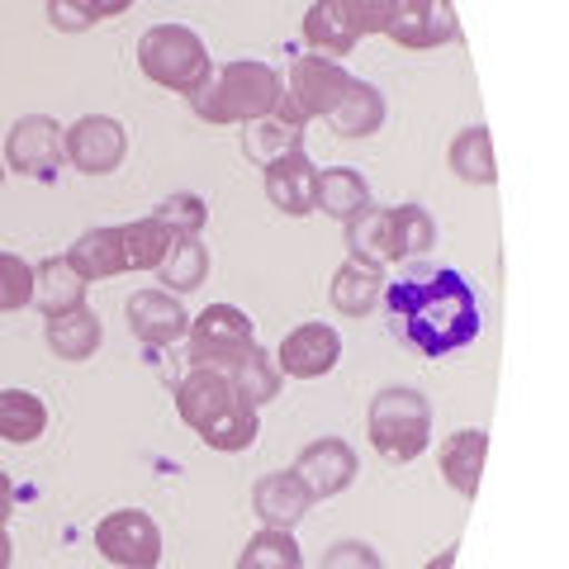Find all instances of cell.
Here are the masks:
<instances>
[{"mask_svg":"<svg viewBox=\"0 0 569 569\" xmlns=\"http://www.w3.org/2000/svg\"><path fill=\"white\" fill-rule=\"evenodd\" d=\"M305 43H309V52H318V58L342 62V58H351V48L361 43V33L351 29L342 0H313L305 10Z\"/></svg>","mask_w":569,"mask_h":569,"instance_id":"cell-22","label":"cell"},{"mask_svg":"<svg viewBox=\"0 0 569 569\" xmlns=\"http://www.w3.org/2000/svg\"><path fill=\"white\" fill-rule=\"evenodd\" d=\"M380 305L389 332L422 356H451L479 337V299L475 284L456 266H418L399 280H385Z\"/></svg>","mask_w":569,"mask_h":569,"instance_id":"cell-1","label":"cell"},{"mask_svg":"<svg viewBox=\"0 0 569 569\" xmlns=\"http://www.w3.org/2000/svg\"><path fill=\"white\" fill-rule=\"evenodd\" d=\"M337 361H342V332L332 323H318V318L290 328L276 347L280 380H323L337 370Z\"/></svg>","mask_w":569,"mask_h":569,"instance_id":"cell-9","label":"cell"},{"mask_svg":"<svg viewBox=\"0 0 569 569\" xmlns=\"http://www.w3.org/2000/svg\"><path fill=\"white\" fill-rule=\"evenodd\" d=\"M399 242H403V261H413L427 247H437V223L422 204H399Z\"/></svg>","mask_w":569,"mask_h":569,"instance_id":"cell-36","label":"cell"},{"mask_svg":"<svg viewBox=\"0 0 569 569\" xmlns=\"http://www.w3.org/2000/svg\"><path fill=\"white\" fill-rule=\"evenodd\" d=\"M0 186H6V162H0Z\"/></svg>","mask_w":569,"mask_h":569,"instance_id":"cell-44","label":"cell"},{"mask_svg":"<svg viewBox=\"0 0 569 569\" xmlns=\"http://www.w3.org/2000/svg\"><path fill=\"white\" fill-rule=\"evenodd\" d=\"M14 503H20V493H14V479L0 470V527H6L14 518Z\"/></svg>","mask_w":569,"mask_h":569,"instance_id":"cell-40","label":"cell"},{"mask_svg":"<svg viewBox=\"0 0 569 569\" xmlns=\"http://www.w3.org/2000/svg\"><path fill=\"white\" fill-rule=\"evenodd\" d=\"M261 437V413L247 399H238L228 413L209 427V432H200V441L209 451H223V456H238V451H252Z\"/></svg>","mask_w":569,"mask_h":569,"instance_id":"cell-32","label":"cell"},{"mask_svg":"<svg viewBox=\"0 0 569 569\" xmlns=\"http://www.w3.org/2000/svg\"><path fill=\"white\" fill-rule=\"evenodd\" d=\"M186 337H190V361H200V356H209V351L257 342V323L238 305H209V309H200L190 318Z\"/></svg>","mask_w":569,"mask_h":569,"instance_id":"cell-19","label":"cell"},{"mask_svg":"<svg viewBox=\"0 0 569 569\" xmlns=\"http://www.w3.org/2000/svg\"><path fill=\"white\" fill-rule=\"evenodd\" d=\"M71 266L86 280H114L123 276V247H119V223L114 228H86V233L71 242Z\"/></svg>","mask_w":569,"mask_h":569,"instance_id":"cell-28","label":"cell"},{"mask_svg":"<svg viewBox=\"0 0 569 569\" xmlns=\"http://www.w3.org/2000/svg\"><path fill=\"white\" fill-rule=\"evenodd\" d=\"M485 456H489V432L485 427H460L441 441L437 451V466H441V479L460 493V498H475L479 493V475H485Z\"/></svg>","mask_w":569,"mask_h":569,"instance_id":"cell-18","label":"cell"},{"mask_svg":"<svg viewBox=\"0 0 569 569\" xmlns=\"http://www.w3.org/2000/svg\"><path fill=\"white\" fill-rule=\"evenodd\" d=\"M204 276H209V247H204V238H176L167 261L157 266V284H167L171 295L200 290Z\"/></svg>","mask_w":569,"mask_h":569,"instance_id":"cell-30","label":"cell"},{"mask_svg":"<svg viewBox=\"0 0 569 569\" xmlns=\"http://www.w3.org/2000/svg\"><path fill=\"white\" fill-rule=\"evenodd\" d=\"M96 550L119 569L162 565V527L148 508H114L96 522Z\"/></svg>","mask_w":569,"mask_h":569,"instance_id":"cell-6","label":"cell"},{"mask_svg":"<svg viewBox=\"0 0 569 569\" xmlns=\"http://www.w3.org/2000/svg\"><path fill=\"white\" fill-rule=\"evenodd\" d=\"M361 209H370V181L356 167H328L318 171V200L313 213H328L337 223H351Z\"/></svg>","mask_w":569,"mask_h":569,"instance_id":"cell-24","label":"cell"},{"mask_svg":"<svg viewBox=\"0 0 569 569\" xmlns=\"http://www.w3.org/2000/svg\"><path fill=\"white\" fill-rule=\"evenodd\" d=\"M342 10H347V20L361 39L385 33V24H389V0H342Z\"/></svg>","mask_w":569,"mask_h":569,"instance_id":"cell-39","label":"cell"},{"mask_svg":"<svg viewBox=\"0 0 569 569\" xmlns=\"http://www.w3.org/2000/svg\"><path fill=\"white\" fill-rule=\"evenodd\" d=\"M186 100H190L194 119L213 123V129H223V123H252V119H266L276 110L280 71L261 58H238V62L213 67L209 81L194 86Z\"/></svg>","mask_w":569,"mask_h":569,"instance_id":"cell-2","label":"cell"},{"mask_svg":"<svg viewBox=\"0 0 569 569\" xmlns=\"http://www.w3.org/2000/svg\"><path fill=\"white\" fill-rule=\"evenodd\" d=\"M138 71L152 86L171 91V96H190L194 86L209 81L213 58H209V48H204V39L194 29H186V24H152L138 39Z\"/></svg>","mask_w":569,"mask_h":569,"instance_id":"cell-4","label":"cell"},{"mask_svg":"<svg viewBox=\"0 0 569 569\" xmlns=\"http://www.w3.org/2000/svg\"><path fill=\"white\" fill-rule=\"evenodd\" d=\"M33 305V266L14 252H0V313Z\"/></svg>","mask_w":569,"mask_h":569,"instance_id":"cell-35","label":"cell"},{"mask_svg":"<svg viewBox=\"0 0 569 569\" xmlns=\"http://www.w3.org/2000/svg\"><path fill=\"white\" fill-rule=\"evenodd\" d=\"M328 119H332V129L342 133V138H370V133H380L385 129V96H380V86L351 77L347 96L337 100V110Z\"/></svg>","mask_w":569,"mask_h":569,"instance_id":"cell-25","label":"cell"},{"mask_svg":"<svg viewBox=\"0 0 569 569\" xmlns=\"http://www.w3.org/2000/svg\"><path fill=\"white\" fill-rule=\"evenodd\" d=\"M14 565V541H10V531L0 527V569H10Z\"/></svg>","mask_w":569,"mask_h":569,"instance_id":"cell-42","label":"cell"},{"mask_svg":"<svg viewBox=\"0 0 569 569\" xmlns=\"http://www.w3.org/2000/svg\"><path fill=\"white\" fill-rule=\"evenodd\" d=\"M48 432V403L33 389H0V441L33 447Z\"/></svg>","mask_w":569,"mask_h":569,"instance_id":"cell-26","label":"cell"},{"mask_svg":"<svg viewBox=\"0 0 569 569\" xmlns=\"http://www.w3.org/2000/svg\"><path fill=\"white\" fill-rule=\"evenodd\" d=\"M86 280L71 257H43L33 266V305L43 309V318L52 313H67V309H81L86 305Z\"/></svg>","mask_w":569,"mask_h":569,"instance_id":"cell-21","label":"cell"},{"mask_svg":"<svg viewBox=\"0 0 569 569\" xmlns=\"http://www.w3.org/2000/svg\"><path fill=\"white\" fill-rule=\"evenodd\" d=\"M238 399H242L238 389L209 366H190V376L176 385V413H181V422L190 427L194 437L209 432V427L219 422Z\"/></svg>","mask_w":569,"mask_h":569,"instance_id":"cell-14","label":"cell"},{"mask_svg":"<svg viewBox=\"0 0 569 569\" xmlns=\"http://www.w3.org/2000/svg\"><path fill=\"white\" fill-rule=\"evenodd\" d=\"M290 470L305 479V489L313 493V503H318V498H337V493H347L356 485V451H351V441H342V437H318L295 456Z\"/></svg>","mask_w":569,"mask_h":569,"instance_id":"cell-12","label":"cell"},{"mask_svg":"<svg viewBox=\"0 0 569 569\" xmlns=\"http://www.w3.org/2000/svg\"><path fill=\"white\" fill-rule=\"evenodd\" d=\"M123 318H129V332L142 347H171L190 332V313L181 305V295L171 290H138L123 305Z\"/></svg>","mask_w":569,"mask_h":569,"instance_id":"cell-13","label":"cell"},{"mask_svg":"<svg viewBox=\"0 0 569 569\" xmlns=\"http://www.w3.org/2000/svg\"><path fill=\"white\" fill-rule=\"evenodd\" d=\"M309 508H313V493L305 489V479L295 470H271L252 485V512L261 518V527L295 531L309 518Z\"/></svg>","mask_w":569,"mask_h":569,"instance_id":"cell-17","label":"cell"},{"mask_svg":"<svg viewBox=\"0 0 569 569\" xmlns=\"http://www.w3.org/2000/svg\"><path fill=\"white\" fill-rule=\"evenodd\" d=\"M62 157L81 176H110L129 157V133L110 114H81L77 123L62 129Z\"/></svg>","mask_w":569,"mask_h":569,"instance_id":"cell-7","label":"cell"},{"mask_svg":"<svg viewBox=\"0 0 569 569\" xmlns=\"http://www.w3.org/2000/svg\"><path fill=\"white\" fill-rule=\"evenodd\" d=\"M10 171L29 176V181H52L58 167L67 162L62 157V123L48 114H24L10 123L6 133V157H0Z\"/></svg>","mask_w":569,"mask_h":569,"instance_id":"cell-8","label":"cell"},{"mask_svg":"<svg viewBox=\"0 0 569 569\" xmlns=\"http://www.w3.org/2000/svg\"><path fill=\"white\" fill-rule=\"evenodd\" d=\"M43 342L58 361H91L104 342V328H100V313L96 309H67V313H52L43 318Z\"/></svg>","mask_w":569,"mask_h":569,"instance_id":"cell-20","label":"cell"},{"mask_svg":"<svg viewBox=\"0 0 569 569\" xmlns=\"http://www.w3.org/2000/svg\"><path fill=\"white\" fill-rule=\"evenodd\" d=\"M190 366H209V370H219V376L238 389V395L261 408V403H271L280 395V370H276V356L266 351L261 342H242V347H223V351H209L200 356V361H190Z\"/></svg>","mask_w":569,"mask_h":569,"instance_id":"cell-11","label":"cell"},{"mask_svg":"<svg viewBox=\"0 0 569 569\" xmlns=\"http://www.w3.org/2000/svg\"><path fill=\"white\" fill-rule=\"evenodd\" d=\"M385 39L399 43V48H413V52L456 43L460 39L456 6H451V0H389Z\"/></svg>","mask_w":569,"mask_h":569,"instance_id":"cell-10","label":"cell"},{"mask_svg":"<svg viewBox=\"0 0 569 569\" xmlns=\"http://www.w3.org/2000/svg\"><path fill=\"white\" fill-rule=\"evenodd\" d=\"M171 228L157 223L152 213L133 223H119V247H123V271H157L171 252Z\"/></svg>","mask_w":569,"mask_h":569,"instance_id":"cell-27","label":"cell"},{"mask_svg":"<svg viewBox=\"0 0 569 569\" xmlns=\"http://www.w3.org/2000/svg\"><path fill=\"white\" fill-rule=\"evenodd\" d=\"M351 86V71L332 58H318V52H305V58H295L290 71L280 77V100H276V119L295 123V129H305L309 119H328L337 110V100L347 96Z\"/></svg>","mask_w":569,"mask_h":569,"instance_id":"cell-5","label":"cell"},{"mask_svg":"<svg viewBox=\"0 0 569 569\" xmlns=\"http://www.w3.org/2000/svg\"><path fill=\"white\" fill-rule=\"evenodd\" d=\"M347 228V252L356 261H370V266H395L403 261V242H399V204H370L361 209Z\"/></svg>","mask_w":569,"mask_h":569,"instance_id":"cell-16","label":"cell"},{"mask_svg":"<svg viewBox=\"0 0 569 569\" xmlns=\"http://www.w3.org/2000/svg\"><path fill=\"white\" fill-rule=\"evenodd\" d=\"M48 24L62 33H86L91 24H100V14L91 0H48Z\"/></svg>","mask_w":569,"mask_h":569,"instance_id":"cell-38","label":"cell"},{"mask_svg":"<svg viewBox=\"0 0 569 569\" xmlns=\"http://www.w3.org/2000/svg\"><path fill=\"white\" fill-rule=\"evenodd\" d=\"M447 162H451V171H456L466 186H493V181H498L493 138H489L485 123H475V129H460V133L451 138Z\"/></svg>","mask_w":569,"mask_h":569,"instance_id":"cell-29","label":"cell"},{"mask_svg":"<svg viewBox=\"0 0 569 569\" xmlns=\"http://www.w3.org/2000/svg\"><path fill=\"white\" fill-rule=\"evenodd\" d=\"M238 569H305V550H299L295 531L280 527H261L257 537H247Z\"/></svg>","mask_w":569,"mask_h":569,"instance_id":"cell-31","label":"cell"},{"mask_svg":"<svg viewBox=\"0 0 569 569\" xmlns=\"http://www.w3.org/2000/svg\"><path fill=\"white\" fill-rule=\"evenodd\" d=\"M451 565H456V546H447L437 560H427V569H451Z\"/></svg>","mask_w":569,"mask_h":569,"instance_id":"cell-43","label":"cell"},{"mask_svg":"<svg viewBox=\"0 0 569 569\" xmlns=\"http://www.w3.org/2000/svg\"><path fill=\"white\" fill-rule=\"evenodd\" d=\"M100 20H114V14H129L133 10V0H91Z\"/></svg>","mask_w":569,"mask_h":569,"instance_id":"cell-41","label":"cell"},{"mask_svg":"<svg viewBox=\"0 0 569 569\" xmlns=\"http://www.w3.org/2000/svg\"><path fill=\"white\" fill-rule=\"evenodd\" d=\"M380 290H385V271L370 261H356L347 257L342 266L332 271V309L342 318H366L370 309L380 305Z\"/></svg>","mask_w":569,"mask_h":569,"instance_id":"cell-23","label":"cell"},{"mask_svg":"<svg viewBox=\"0 0 569 569\" xmlns=\"http://www.w3.org/2000/svg\"><path fill=\"white\" fill-rule=\"evenodd\" d=\"M318 569H385V560L370 541H337V546H328V556Z\"/></svg>","mask_w":569,"mask_h":569,"instance_id":"cell-37","label":"cell"},{"mask_svg":"<svg viewBox=\"0 0 569 569\" xmlns=\"http://www.w3.org/2000/svg\"><path fill=\"white\" fill-rule=\"evenodd\" d=\"M366 437L385 466H413L432 447V403L422 389L389 385L366 408Z\"/></svg>","mask_w":569,"mask_h":569,"instance_id":"cell-3","label":"cell"},{"mask_svg":"<svg viewBox=\"0 0 569 569\" xmlns=\"http://www.w3.org/2000/svg\"><path fill=\"white\" fill-rule=\"evenodd\" d=\"M242 152L252 157V162H276L280 152H295V148H305V129H295V123H284L276 114H266V119H252V123H242Z\"/></svg>","mask_w":569,"mask_h":569,"instance_id":"cell-33","label":"cell"},{"mask_svg":"<svg viewBox=\"0 0 569 569\" xmlns=\"http://www.w3.org/2000/svg\"><path fill=\"white\" fill-rule=\"evenodd\" d=\"M152 219L167 223L171 238H200L204 223H209V200L204 194H194V190H176L171 200H162L152 209Z\"/></svg>","mask_w":569,"mask_h":569,"instance_id":"cell-34","label":"cell"},{"mask_svg":"<svg viewBox=\"0 0 569 569\" xmlns=\"http://www.w3.org/2000/svg\"><path fill=\"white\" fill-rule=\"evenodd\" d=\"M266 200H271L280 213L290 219H309L313 200H318V167L309 162L305 148L295 152H280L276 162H266Z\"/></svg>","mask_w":569,"mask_h":569,"instance_id":"cell-15","label":"cell"}]
</instances>
